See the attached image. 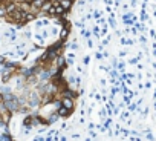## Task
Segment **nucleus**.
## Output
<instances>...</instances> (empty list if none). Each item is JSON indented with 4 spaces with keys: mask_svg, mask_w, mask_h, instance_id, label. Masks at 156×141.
<instances>
[{
    "mask_svg": "<svg viewBox=\"0 0 156 141\" xmlns=\"http://www.w3.org/2000/svg\"><path fill=\"white\" fill-rule=\"evenodd\" d=\"M60 100H61V106L66 107L67 111L70 112L75 111V100H72V98H60Z\"/></svg>",
    "mask_w": 156,
    "mask_h": 141,
    "instance_id": "f257e3e1",
    "label": "nucleus"
},
{
    "mask_svg": "<svg viewBox=\"0 0 156 141\" xmlns=\"http://www.w3.org/2000/svg\"><path fill=\"white\" fill-rule=\"evenodd\" d=\"M52 63H54L55 64V66L57 68H60V69H66L67 68V64H66V58H64V55H60V54H58V55H57V58L54 60V61H52Z\"/></svg>",
    "mask_w": 156,
    "mask_h": 141,
    "instance_id": "f03ea898",
    "label": "nucleus"
},
{
    "mask_svg": "<svg viewBox=\"0 0 156 141\" xmlns=\"http://www.w3.org/2000/svg\"><path fill=\"white\" fill-rule=\"evenodd\" d=\"M55 112H57V115L61 118V120H64V118H67V117H70V115H72V112H70V111H67L66 107H63V106L58 107V109H55Z\"/></svg>",
    "mask_w": 156,
    "mask_h": 141,
    "instance_id": "7ed1b4c3",
    "label": "nucleus"
},
{
    "mask_svg": "<svg viewBox=\"0 0 156 141\" xmlns=\"http://www.w3.org/2000/svg\"><path fill=\"white\" fill-rule=\"evenodd\" d=\"M58 3H60V6H61V8H63V9L66 11V13H69V11L72 9V6L75 5L74 0H60Z\"/></svg>",
    "mask_w": 156,
    "mask_h": 141,
    "instance_id": "20e7f679",
    "label": "nucleus"
},
{
    "mask_svg": "<svg viewBox=\"0 0 156 141\" xmlns=\"http://www.w3.org/2000/svg\"><path fill=\"white\" fill-rule=\"evenodd\" d=\"M58 120H61V118H60V117L57 115V112L54 111V112H52V114H51V115L48 117V120H46V124H48V126H51V124H54V123H57Z\"/></svg>",
    "mask_w": 156,
    "mask_h": 141,
    "instance_id": "39448f33",
    "label": "nucleus"
},
{
    "mask_svg": "<svg viewBox=\"0 0 156 141\" xmlns=\"http://www.w3.org/2000/svg\"><path fill=\"white\" fill-rule=\"evenodd\" d=\"M67 37H69V28L63 26V28H61V29H60V38H58V40L64 43V41L67 40Z\"/></svg>",
    "mask_w": 156,
    "mask_h": 141,
    "instance_id": "423d86ee",
    "label": "nucleus"
},
{
    "mask_svg": "<svg viewBox=\"0 0 156 141\" xmlns=\"http://www.w3.org/2000/svg\"><path fill=\"white\" fill-rule=\"evenodd\" d=\"M64 58H66V64H67V66L75 64V54L74 52H69L67 55H64Z\"/></svg>",
    "mask_w": 156,
    "mask_h": 141,
    "instance_id": "0eeeda50",
    "label": "nucleus"
},
{
    "mask_svg": "<svg viewBox=\"0 0 156 141\" xmlns=\"http://www.w3.org/2000/svg\"><path fill=\"white\" fill-rule=\"evenodd\" d=\"M8 16V13H6V6H5V3H2L0 5V18H5Z\"/></svg>",
    "mask_w": 156,
    "mask_h": 141,
    "instance_id": "6e6552de",
    "label": "nucleus"
},
{
    "mask_svg": "<svg viewBox=\"0 0 156 141\" xmlns=\"http://www.w3.org/2000/svg\"><path fill=\"white\" fill-rule=\"evenodd\" d=\"M80 34H81V37H84V38L89 40V37H90V31H87L86 28H83V29L80 31Z\"/></svg>",
    "mask_w": 156,
    "mask_h": 141,
    "instance_id": "1a4fd4ad",
    "label": "nucleus"
},
{
    "mask_svg": "<svg viewBox=\"0 0 156 141\" xmlns=\"http://www.w3.org/2000/svg\"><path fill=\"white\" fill-rule=\"evenodd\" d=\"M34 38H35V40H37L38 43H40V46H41V45H43V43H45V38L41 37L40 34H35V37H34Z\"/></svg>",
    "mask_w": 156,
    "mask_h": 141,
    "instance_id": "9d476101",
    "label": "nucleus"
},
{
    "mask_svg": "<svg viewBox=\"0 0 156 141\" xmlns=\"http://www.w3.org/2000/svg\"><path fill=\"white\" fill-rule=\"evenodd\" d=\"M69 49H70V51L78 49V45H77V40H75V38H74V43H70V45H69Z\"/></svg>",
    "mask_w": 156,
    "mask_h": 141,
    "instance_id": "9b49d317",
    "label": "nucleus"
},
{
    "mask_svg": "<svg viewBox=\"0 0 156 141\" xmlns=\"http://www.w3.org/2000/svg\"><path fill=\"white\" fill-rule=\"evenodd\" d=\"M92 34L95 35V37H98V35H100V28H98V26H95V28L92 29Z\"/></svg>",
    "mask_w": 156,
    "mask_h": 141,
    "instance_id": "f8f14e48",
    "label": "nucleus"
},
{
    "mask_svg": "<svg viewBox=\"0 0 156 141\" xmlns=\"http://www.w3.org/2000/svg\"><path fill=\"white\" fill-rule=\"evenodd\" d=\"M14 55H15V51H8V52L5 54V57H11V58H12Z\"/></svg>",
    "mask_w": 156,
    "mask_h": 141,
    "instance_id": "ddd939ff",
    "label": "nucleus"
},
{
    "mask_svg": "<svg viewBox=\"0 0 156 141\" xmlns=\"http://www.w3.org/2000/svg\"><path fill=\"white\" fill-rule=\"evenodd\" d=\"M89 137H90V138H97V137H98V134H97L95 131H89Z\"/></svg>",
    "mask_w": 156,
    "mask_h": 141,
    "instance_id": "4468645a",
    "label": "nucleus"
},
{
    "mask_svg": "<svg viewBox=\"0 0 156 141\" xmlns=\"http://www.w3.org/2000/svg\"><path fill=\"white\" fill-rule=\"evenodd\" d=\"M41 23H43V26H49L51 21H49V18H43V20H41Z\"/></svg>",
    "mask_w": 156,
    "mask_h": 141,
    "instance_id": "2eb2a0df",
    "label": "nucleus"
},
{
    "mask_svg": "<svg viewBox=\"0 0 156 141\" xmlns=\"http://www.w3.org/2000/svg\"><path fill=\"white\" fill-rule=\"evenodd\" d=\"M75 25H77L78 28H81V29H83V28H84V21H75Z\"/></svg>",
    "mask_w": 156,
    "mask_h": 141,
    "instance_id": "dca6fc26",
    "label": "nucleus"
},
{
    "mask_svg": "<svg viewBox=\"0 0 156 141\" xmlns=\"http://www.w3.org/2000/svg\"><path fill=\"white\" fill-rule=\"evenodd\" d=\"M35 28H43V23H41V20H37V21H35Z\"/></svg>",
    "mask_w": 156,
    "mask_h": 141,
    "instance_id": "f3484780",
    "label": "nucleus"
},
{
    "mask_svg": "<svg viewBox=\"0 0 156 141\" xmlns=\"http://www.w3.org/2000/svg\"><path fill=\"white\" fill-rule=\"evenodd\" d=\"M32 141H45V138L38 135V137H34V140H32Z\"/></svg>",
    "mask_w": 156,
    "mask_h": 141,
    "instance_id": "a211bd4d",
    "label": "nucleus"
},
{
    "mask_svg": "<svg viewBox=\"0 0 156 141\" xmlns=\"http://www.w3.org/2000/svg\"><path fill=\"white\" fill-rule=\"evenodd\" d=\"M14 2L18 5V3H25V2H29V3H31V0H14Z\"/></svg>",
    "mask_w": 156,
    "mask_h": 141,
    "instance_id": "6ab92c4d",
    "label": "nucleus"
},
{
    "mask_svg": "<svg viewBox=\"0 0 156 141\" xmlns=\"http://www.w3.org/2000/svg\"><path fill=\"white\" fill-rule=\"evenodd\" d=\"M80 137H81V135H80L78 132H75V134H72V138H74V140H78Z\"/></svg>",
    "mask_w": 156,
    "mask_h": 141,
    "instance_id": "aec40b11",
    "label": "nucleus"
},
{
    "mask_svg": "<svg viewBox=\"0 0 156 141\" xmlns=\"http://www.w3.org/2000/svg\"><path fill=\"white\" fill-rule=\"evenodd\" d=\"M25 37H26V38H31V37H32V34H31V31H26V32H25Z\"/></svg>",
    "mask_w": 156,
    "mask_h": 141,
    "instance_id": "412c9836",
    "label": "nucleus"
},
{
    "mask_svg": "<svg viewBox=\"0 0 156 141\" xmlns=\"http://www.w3.org/2000/svg\"><path fill=\"white\" fill-rule=\"evenodd\" d=\"M89 61H90L89 57H84V58H83V63H84V64H89Z\"/></svg>",
    "mask_w": 156,
    "mask_h": 141,
    "instance_id": "4be33fe9",
    "label": "nucleus"
},
{
    "mask_svg": "<svg viewBox=\"0 0 156 141\" xmlns=\"http://www.w3.org/2000/svg\"><path fill=\"white\" fill-rule=\"evenodd\" d=\"M87 127H89V131H93V127H95V124H93V123H89V124H87Z\"/></svg>",
    "mask_w": 156,
    "mask_h": 141,
    "instance_id": "5701e85b",
    "label": "nucleus"
},
{
    "mask_svg": "<svg viewBox=\"0 0 156 141\" xmlns=\"http://www.w3.org/2000/svg\"><path fill=\"white\" fill-rule=\"evenodd\" d=\"M95 58H97V60H101V58H103V55H101L100 52H97V54H95Z\"/></svg>",
    "mask_w": 156,
    "mask_h": 141,
    "instance_id": "b1692460",
    "label": "nucleus"
},
{
    "mask_svg": "<svg viewBox=\"0 0 156 141\" xmlns=\"http://www.w3.org/2000/svg\"><path fill=\"white\" fill-rule=\"evenodd\" d=\"M100 16H101V14L98 13V11H95V13H93V17H95V18H100Z\"/></svg>",
    "mask_w": 156,
    "mask_h": 141,
    "instance_id": "393cba45",
    "label": "nucleus"
},
{
    "mask_svg": "<svg viewBox=\"0 0 156 141\" xmlns=\"http://www.w3.org/2000/svg\"><path fill=\"white\" fill-rule=\"evenodd\" d=\"M64 129H67V124H66V123L61 124V131H64Z\"/></svg>",
    "mask_w": 156,
    "mask_h": 141,
    "instance_id": "a878e982",
    "label": "nucleus"
},
{
    "mask_svg": "<svg viewBox=\"0 0 156 141\" xmlns=\"http://www.w3.org/2000/svg\"><path fill=\"white\" fill-rule=\"evenodd\" d=\"M87 46H89V48H93V43H92L90 40H87Z\"/></svg>",
    "mask_w": 156,
    "mask_h": 141,
    "instance_id": "bb28decb",
    "label": "nucleus"
},
{
    "mask_svg": "<svg viewBox=\"0 0 156 141\" xmlns=\"http://www.w3.org/2000/svg\"><path fill=\"white\" fill-rule=\"evenodd\" d=\"M43 132H45V127H40V129H38V134L41 135V134H43Z\"/></svg>",
    "mask_w": 156,
    "mask_h": 141,
    "instance_id": "cd10ccee",
    "label": "nucleus"
},
{
    "mask_svg": "<svg viewBox=\"0 0 156 141\" xmlns=\"http://www.w3.org/2000/svg\"><path fill=\"white\" fill-rule=\"evenodd\" d=\"M89 2H90V0H89Z\"/></svg>",
    "mask_w": 156,
    "mask_h": 141,
    "instance_id": "c85d7f7f",
    "label": "nucleus"
}]
</instances>
